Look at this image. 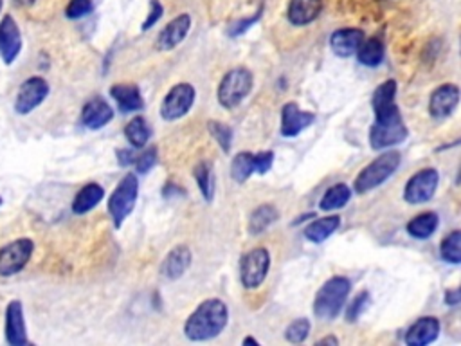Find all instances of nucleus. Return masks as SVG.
<instances>
[{
	"instance_id": "45",
	"label": "nucleus",
	"mask_w": 461,
	"mask_h": 346,
	"mask_svg": "<svg viewBox=\"0 0 461 346\" xmlns=\"http://www.w3.org/2000/svg\"><path fill=\"white\" fill-rule=\"evenodd\" d=\"M35 3H37V0H15V4L21 6V8H29V6H33Z\"/></svg>"
},
{
	"instance_id": "27",
	"label": "nucleus",
	"mask_w": 461,
	"mask_h": 346,
	"mask_svg": "<svg viewBox=\"0 0 461 346\" xmlns=\"http://www.w3.org/2000/svg\"><path fill=\"white\" fill-rule=\"evenodd\" d=\"M280 218V211L272 204H262L258 206L251 216H249V233L251 235H262L265 231Z\"/></svg>"
},
{
	"instance_id": "31",
	"label": "nucleus",
	"mask_w": 461,
	"mask_h": 346,
	"mask_svg": "<svg viewBox=\"0 0 461 346\" xmlns=\"http://www.w3.org/2000/svg\"><path fill=\"white\" fill-rule=\"evenodd\" d=\"M125 136L134 148H143L145 145H148L152 138V129L143 115H136V118L130 120V123L125 127Z\"/></svg>"
},
{
	"instance_id": "16",
	"label": "nucleus",
	"mask_w": 461,
	"mask_h": 346,
	"mask_svg": "<svg viewBox=\"0 0 461 346\" xmlns=\"http://www.w3.org/2000/svg\"><path fill=\"white\" fill-rule=\"evenodd\" d=\"M397 81L386 80L377 87L372 97V108L375 112V120H386L391 115H398L400 108L397 105Z\"/></svg>"
},
{
	"instance_id": "8",
	"label": "nucleus",
	"mask_w": 461,
	"mask_h": 346,
	"mask_svg": "<svg viewBox=\"0 0 461 346\" xmlns=\"http://www.w3.org/2000/svg\"><path fill=\"white\" fill-rule=\"evenodd\" d=\"M271 269V253L265 248H256L240 260V282L246 289H258Z\"/></svg>"
},
{
	"instance_id": "37",
	"label": "nucleus",
	"mask_w": 461,
	"mask_h": 346,
	"mask_svg": "<svg viewBox=\"0 0 461 346\" xmlns=\"http://www.w3.org/2000/svg\"><path fill=\"white\" fill-rule=\"evenodd\" d=\"M92 10H94L92 0H71L67 10H65V15L71 21H78V19H83V17L90 15Z\"/></svg>"
},
{
	"instance_id": "34",
	"label": "nucleus",
	"mask_w": 461,
	"mask_h": 346,
	"mask_svg": "<svg viewBox=\"0 0 461 346\" xmlns=\"http://www.w3.org/2000/svg\"><path fill=\"white\" fill-rule=\"evenodd\" d=\"M207 131H209L211 138L218 143L222 152L229 154L230 147H233V131H230V127H227L222 122H209Z\"/></svg>"
},
{
	"instance_id": "33",
	"label": "nucleus",
	"mask_w": 461,
	"mask_h": 346,
	"mask_svg": "<svg viewBox=\"0 0 461 346\" xmlns=\"http://www.w3.org/2000/svg\"><path fill=\"white\" fill-rule=\"evenodd\" d=\"M440 257L443 262L457 266L461 262V231L454 229L452 233H448L441 246H440Z\"/></svg>"
},
{
	"instance_id": "5",
	"label": "nucleus",
	"mask_w": 461,
	"mask_h": 346,
	"mask_svg": "<svg viewBox=\"0 0 461 346\" xmlns=\"http://www.w3.org/2000/svg\"><path fill=\"white\" fill-rule=\"evenodd\" d=\"M139 195V181L136 173H127L118 188H115L108 198V213L115 227H122L123 222L130 216L136 207Z\"/></svg>"
},
{
	"instance_id": "20",
	"label": "nucleus",
	"mask_w": 461,
	"mask_h": 346,
	"mask_svg": "<svg viewBox=\"0 0 461 346\" xmlns=\"http://www.w3.org/2000/svg\"><path fill=\"white\" fill-rule=\"evenodd\" d=\"M323 13V0H290L287 19L292 26L303 28L319 19Z\"/></svg>"
},
{
	"instance_id": "42",
	"label": "nucleus",
	"mask_w": 461,
	"mask_h": 346,
	"mask_svg": "<svg viewBox=\"0 0 461 346\" xmlns=\"http://www.w3.org/2000/svg\"><path fill=\"white\" fill-rule=\"evenodd\" d=\"M461 300V294H459V289H450L445 292V303L450 305V307H456Z\"/></svg>"
},
{
	"instance_id": "21",
	"label": "nucleus",
	"mask_w": 461,
	"mask_h": 346,
	"mask_svg": "<svg viewBox=\"0 0 461 346\" xmlns=\"http://www.w3.org/2000/svg\"><path fill=\"white\" fill-rule=\"evenodd\" d=\"M440 335V321L432 316H423L415 321L409 330L406 332V344L407 346H425L436 341Z\"/></svg>"
},
{
	"instance_id": "1",
	"label": "nucleus",
	"mask_w": 461,
	"mask_h": 346,
	"mask_svg": "<svg viewBox=\"0 0 461 346\" xmlns=\"http://www.w3.org/2000/svg\"><path fill=\"white\" fill-rule=\"evenodd\" d=\"M229 321L227 305L218 298L202 301L184 323V335L189 341L200 342L218 337Z\"/></svg>"
},
{
	"instance_id": "23",
	"label": "nucleus",
	"mask_w": 461,
	"mask_h": 346,
	"mask_svg": "<svg viewBox=\"0 0 461 346\" xmlns=\"http://www.w3.org/2000/svg\"><path fill=\"white\" fill-rule=\"evenodd\" d=\"M191 260H193L191 249L188 246L180 244L168 253V257L163 262L161 271L168 280H179L191 267Z\"/></svg>"
},
{
	"instance_id": "2",
	"label": "nucleus",
	"mask_w": 461,
	"mask_h": 346,
	"mask_svg": "<svg viewBox=\"0 0 461 346\" xmlns=\"http://www.w3.org/2000/svg\"><path fill=\"white\" fill-rule=\"evenodd\" d=\"M352 282L344 276H333L323 283L314 300V314L323 321L335 319L346 305Z\"/></svg>"
},
{
	"instance_id": "10",
	"label": "nucleus",
	"mask_w": 461,
	"mask_h": 346,
	"mask_svg": "<svg viewBox=\"0 0 461 346\" xmlns=\"http://www.w3.org/2000/svg\"><path fill=\"white\" fill-rule=\"evenodd\" d=\"M438 184H440L438 170L423 168L407 181V184L404 188V200L411 206L425 204L434 197Z\"/></svg>"
},
{
	"instance_id": "4",
	"label": "nucleus",
	"mask_w": 461,
	"mask_h": 346,
	"mask_svg": "<svg viewBox=\"0 0 461 346\" xmlns=\"http://www.w3.org/2000/svg\"><path fill=\"white\" fill-rule=\"evenodd\" d=\"M402 163V156L400 152H386L381 157H377L375 161H372L356 179L354 182V190L361 195L373 191L375 188L382 186L398 168Z\"/></svg>"
},
{
	"instance_id": "22",
	"label": "nucleus",
	"mask_w": 461,
	"mask_h": 346,
	"mask_svg": "<svg viewBox=\"0 0 461 346\" xmlns=\"http://www.w3.org/2000/svg\"><path fill=\"white\" fill-rule=\"evenodd\" d=\"M110 96L118 103L120 110L125 114L139 112L145 108V97L138 85L134 83H118L110 87Z\"/></svg>"
},
{
	"instance_id": "32",
	"label": "nucleus",
	"mask_w": 461,
	"mask_h": 346,
	"mask_svg": "<svg viewBox=\"0 0 461 346\" xmlns=\"http://www.w3.org/2000/svg\"><path fill=\"white\" fill-rule=\"evenodd\" d=\"M255 173V154L251 152H240L235 156L233 163H230V177H233L239 184H244L251 179Z\"/></svg>"
},
{
	"instance_id": "41",
	"label": "nucleus",
	"mask_w": 461,
	"mask_h": 346,
	"mask_svg": "<svg viewBox=\"0 0 461 346\" xmlns=\"http://www.w3.org/2000/svg\"><path fill=\"white\" fill-rule=\"evenodd\" d=\"M262 13H264V10H260L258 13H255V17H251V19H242V21H239L235 26L229 28V35H230V37H240V35H244L251 26H255V24L262 19Z\"/></svg>"
},
{
	"instance_id": "14",
	"label": "nucleus",
	"mask_w": 461,
	"mask_h": 346,
	"mask_svg": "<svg viewBox=\"0 0 461 346\" xmlns=\"http://www.w3.org/2000/svg\"><path fill=\"white\" fill-rule=\"evenodd\" d=\"M315 123V115L312 112H305L298 106V103H287L281 108V136L296 138L308 127Z\"/></svg>"
},
{
	"instance_id": "19",
	"label": "nucleus",
	"mask_w": 461,
	"mask_h": 346,
	"mask_svg": "<svg viewBox=\"0 0 461 346\" xmlns=\"http://www.w3.org/2000/svg\"><path fill=\"white\" fill-rule=\"evenodd\" d=\"M6 341L10 346L28 344V330L24 319V307L21 301H12L6 308Z\"/></svg>"
},
{
	"instance_id": "11",
	"label": "nucleus",
	"mask_w": 461,
	"mask_h": 346,
	"mask_svg": "<svg viewBox=\"0 0 461 346\" xmlns=\"http://www.w3.org/2000/svg\"><path fill=\"white\" fill-rule=\"evenodd\" d=\"M49 96V83L40 78V76H33L29 80H26L21 85L17 101H15V110L19 115H28L31 114L35 108H38L46 97Z\"/></svg>"
},
{
	"instance_id": "28",
	"label": "nucleus",
	"mask_w": 461,
	"mask_h": 346,
	"mask_svg": "<svg viewBox=\"0 0 461 346\" xmlns=\"http://www.w3.org/2000/svg\"><path fill=\"white\" fill-rule=\"evenodd\" d=\"M356 55H357L359 63H363L365 67H379L384 62L386 46L381 38L373 37L370 40H365Z\"/></svg>"
},
{
	"instance_id": "46",
	"label": "nucleus",
	"mask_w": 461,
	"mask_h": 346,
	"mask_svg": "<svg viewBox=\"0 0 461 346\" xmlns=\"http://www.w3.org/2000/svg\"><path fill=\"white\" fill-rule=\"evenodd\" d=\"M244 344H255V346H260V342H258L255 337H246V339H244Z\"/></svg>"
},
{
	"instance_id": "39",
	"label": "nucleus",
	"mask_w": 461,
	"mask_h": 346,
	"mask_svg": "<svg viewBox=\"0 0 461 346\" xmlns=\"http://www.w3.org/2000/svg\"><path fill=\"white\" fill-rule=\"evenodd\" d=\"M163 13H164V8L159 0H150V13H148L147 21L143 22L141 31H150L163 19Z\"/></svg>"
},
{
	"instance_id": "38",
	"label": "nucleus",
	"mask_w": 461,
	"mask_h": 346,
	"mask_svg": "<svg viewBox=\"0 0 461 346\" xmlns=\"http://www.w3.org/2000/svg\"><path fill=\"white\" fill-rule=\"evenodd\" d=\"M159 163V154H157V148L152 147L148 150H145V154H141L138 159H136V170L138 173H148L150 170L155 168V165Z\"/></svg>"
},
{
	"instance_id": "47",
	"label": "nucleus",
	"mask_w": 461,
	"mask_h": 346,
	"mask_svg": "<svg viewBox=\"0 0 461 346\" xmlns=\"http://www.w3.org/2000/svg\"><path fill=\"white\" fill-rule=\"evenodd\" d=\"M3 4H4V0H0V12H3Z\"/></svg>"
},
{
	"instance_id": "48",
	"label": "nucleus",
	"mask_w": 461,
	"mask_h": 346,
	"mask_svg": "<svg viewBox=\"0 0 461 346\" xmlns=\"http://www.w3.org/2000/svg\"><path fill=\"white\" fill-rule=\"evenodd\" d=\"M0 206H3V197H0Z\"/></svg>"
},
{
	"instance_id": "17",
	"label": "nucleus",
	"mask_w": 461,
	"mask_h": 346,
	"mask_svg": "<svg viewBox=\"0 0 461 346\" xmlns=\"http://www.w3.org/2000/svg\"><path fill=\"white\" fill-rule=\"evenodd\" d=\"M365 42V31L357 28H342L331 33L330 37V49L339 58L354 56L361 44Z\"/></svg>"
},
{
	"instance_id": "26",
	"label": "nucleus",
	"mask_w": 461,
	"mask_h": 346,
	"mask_svg": "<svg viewBox=\"0 0 461 346\" xmlns=\"http://www.w3.org/2000/svg\"><path fill=\"white\" fill-rule=\"evenodd\" d=\"M438 224H440V218L436 213L432 211H427V213H422V215H416L413 220L407 222V233L416 239V241H427L431 239L436 229H438Z\"/></svg>"
},
{
	"instance_id": "44",
	"label": "nucleus",
	"mask_w": 461,
	"mask_h": 346,
	"mask_svg": "<svg viewBox=\"0 0 461 346\" xmlns=\"http://www.w3.org/2000/svg\"><path fill=\"white\" fill-rule=\"evenodd\" d=\"M317 344H331V346H337V344H339V339H337L335 335H328V337L319 339Z\"/></svg>"
},
{
	"instance_id": "35",
	"label": "nucleus",
	"mask_w": 461,
	"mask_h": 346,
	"mask_svg": "<svg viewBox=\"0 0 461 346\" xmlns=\"http://www.w3.org/2000/svg\"><path fill=\"white\" fill-rule=\"evenodd\" d=\"M370 303H372V296H370L368 291L357 294V296L354 298V301H352L348 307H346V321H348V323H356V321L366 312V308L370 307Z\"/></svg>"
},
{
	"instance_id": "43",
	"label": "nucleus",
	"mask_w": 461,
	"mask_h": 346,
	"mask_svg": "<svg viewBox=\"0 0 461 346\" xmlns=\"http://www.w3.org/2000/svg\"><path fill=\"white\" fill-rule=\"evenodd\" d=\"M118 159L122 166H130L134 163V154L130 150H118Z\"/></svg>"
},
{
	"instance_id": "6",
	"label": "nucleus",
	"mask_w": 461,
	"mask_h": 346,
	"mask_svg": "<svg viewBox=\"0 0 461 346\" xmlns=\"http://www.w3.org/2000/svg\"><path fill=\"white\" fill-rule=\"evenodd\" d=\"M407 127L402 120V114L391 115L386 120H375L370 131V145L373 150H384L397 147L407 139Z\"/></svg>"
},
{
	"instance_id": "18",
	"label": "nucleus",
	"mask_w": 461,
	"mask_h": 346,
	"mask_svg": "<svg viewBox=\"0 0 461 346\" xmlns=\"http://www.w3.org/2000/svg\"><path fill=\"white\" fill-rule=\"evenodd\" d=\"M113 120V108L103 97H92L81 110V125L88 131H99Z\"/></svg>"
},
{
	"instance_id": "13",
	"label": "nucleus",
	"mask_w": 461,
	"mask_h": 346,
	"mask_svg": "<svg viewBox=\"0 0 461 346\" xmlns=\"http://www.w3.org/2000/svg\"><path fill=\"white\" fill-rule=\"evenodd\" d=\"M459 103V89L454 83L440 85L429 99V114L434 120H447L454 114Z\"/></svg>"
},
{
	"instance_id": "9",
	"label": "nucleus",
	"mask_w": 461,
	"mask_h": 346,
	"mask_svg": "<svg viewBox=\"0 0 461 346\" xmlns=\"http://www.w3.org/2000/svg\"><path fill=\"white\" fill-rule=\"evenodd\" d=\"M35 244L31 239H19L0 249V276L10 278L19 274L31 260Z\"/></svg>"
},
{
	"instance_id": "29",
	"label": "nucleus",
	"mask_w": 461,
	"mask_h": 346,
	"mask_svg": "<svg viewBox=\"0 0 461 346\" xmlns=\"http://www.w3.org/2000/svg\"><path fill=\"white\" fill-rule=\"evenodd\" d=\"M350 198H352V188L348 184L339 182L326 190V193L321 198L319 207L323 211H335V209H340L348 204Z\"/></svg>"
},
{
	"instance_id": "40",
	"label": "nucleus",
	"mask_w": 461,
	"mask_h": 346,
	"mask_svg": "<svg viewBox=\"0 0 461 346\" xmlns=\"http://www.w3.org/2000/svg\"><path fill=\"white\" fill-rule=\"evenodd\" d=\"M272 165H274V152L267 150V152L255 154V173L265 175L267 172H271Z\"/></svg>"
},
{
	"instance_id": "12",
	"label": "nucleus",
	"mask_w": 461,
	"mask_h": 346,
	"mask_svg": "<svg viewBox=\"0 0 461 346\" xmlns=\"http://www.w3.org/2000/svg\"><path fill=\"white\" fill-rule=\"evenodd\" d=\"M22 51V35L12 15H6L0 22V58L6 65H12Z\"/></svg>"
},
{
	"instance_id": "30",
	"label": "nucleus",
	"mask_w": 461,
	"mask_h": 346,
	"mask_svg": "<svg viewBox=\"0 0 461 346\" xmlns=\"http://www.w3.org/2000/svg\"><path fill=\"white\" fill-rule=\"evenodd\" d=\"M195 181L198 184V190L202 193V197L205 198V202H213L214 198V173H213V165L209 161H200L195 170H193Z\"/></svg>"
},
{
	"instance_id": "25",
	"label": "nucleus",
	"mask_w": 461,
	"mask_h": 346,
	"mask_svg": "<svg viewBox=\"0 0 461 346\" xmlns=\"http://www.w3.org/2000/svg\"><path fill=\"white\" fill-rule=\"evenodd\" d=\"M103 197H105V190L97 182H88L74 197L72 211L76 215H85V213L92 211L103 200Z\"/></svg>"
},
{
	"instance_id": "3",
	"label": "nucleus",
	"mask_w": 461,
	"mask_h": 346,
	"mask_svg": "<svg viewBox=\"0 0 461 346\" xmlns=\"http://www.w3.org/2000/svg\"><path fill=\"white\" fill-rule=\"evenodd\" d=\"M253 85H255V78L249 69L246 67L230 69L229 72H225V76L218 85V92H216L218 103L227 110L237 108L251 94Z\"/></svg>"
},
{
	"instance_id": "15",
	"label": "nucleus",
	"mask_w": 461,
	"mask_h": 346,
	"mask_svg": "<svg viewBox=\"0 0 461 346\" xmlns=\"http://www.w3.org/2000/svg\"><path fill=\"white\" fill-rule=\"evenodd\" d=\"M191 30V17L188 13H180L179 17H175L173 21H170L163 31L159 33L157 40H155V47L157 51H172L177 46H180L184 42V38L188 37Z\"/></svg>"
},
{
	"instance_id": "7",
	"label": "nucleus",
	"mask_w": 461,
	"mask_h": 346,
	"mask_svg": "<svg viewBox=\"0 0 461 346\" xmlns=\"http://www.w3.org/2000/svg\"><path fill=\"white\" fill-rule=\"evenodd\" d=\"M197 92L191 83H177L164 96L161 105V115L164 122H179L191 110Z\"/></svg>"
},
{
	"instance_id": "24",
	"label": "nucleus",
	"mask_w": 461,
	"mask_h": 346,
	"mask_svg": "<svg viewBox=\"0 0 461 346\" xmlns=\"http://www.w3.org/2000/svg\"><path fill=\"white\" fill-rule=\"evenodd\" d=\"M339 225H340V216L339 215L323 216V218H317L312 224H308L303 229V235L312 244H323L324 241H328L335 233Z\"/></svg>"
},
{
	"instance_id": "36",
	"label": "nucleus",
	"mask_w": 461,
	"mask_h": 346,
	"mask_svg": "<svg viewBox=\"0 0 461 346\" xmlns=\"http://www.w3.org/2000/svg\"><path fill=\"white\" fill-rule=\"evenodd\" d=\"M310 333V321L306 317H299L296 321H292L287 330H285V339L292 344H299L303 341H306Z\"/></svg>"
}]
</instances>
